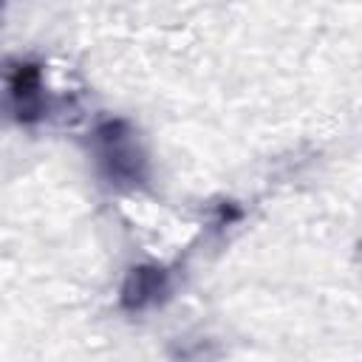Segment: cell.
<instances>
[{"label": "cell", "mask_w": 362, "mask_h": 362, "mask_svg": "<svg viewBox=\"0 0 362 362\" xmlns=\"http://www.w3.org/2000/svg\"><path fill=\"white\" fill-rule=\"evenodd\" d=\"M158 291V274L156 272H147V269H139L133 277H130V286H127V303H144L150 294Z\"/></svg>", "instance_id": "6da1fadb"}]
</instances>
